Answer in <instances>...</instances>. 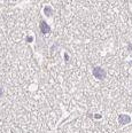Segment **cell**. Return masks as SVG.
I'll list each match as a JSON object with an SVG mask.
<instances>
[{
	"label": "cell",
	"instance_id": "cell-4",
	"mask_svg": "<svg viewBox=\"0 0 132 133\" xmlns=\"http://www.w3.org/2000/svg\"><path fill=\"white\" fill-rule=\"evenodd\" d=\"M44 10H45V14H46L47 16H52V15H53V10H52V8H51V7L46 6Z\"/></svg>",
	"mask_w": 132,
	"mask_h": 133
},
{
	"label": "cell",
	"instance_id": "cell-3",
	"mask_svg": "<svg viewBox=\"0 0 132 133\" xmlns=\"http://www.w3.org/2000/svg\"><path fill=\"white\" fill-rule=\"evenodd\" d=\"M118 119H120V123L121 124H126V123H130V117L126 115H121L120 117H118Z\"/></svg>",
	"mask_w": 132,
	"mask_h": 133
},
{
	"label": "cell",
	"instance_id": "cell-2",
	"mask_svg": "<svg viewBox=\"0 0 132 133\" xmlns=\"http://www.w3.org/2000/svg\"><path fill=\"white\" fill-rule=\"evenodd\" d=\"M40 31H42L44 35H47V33L51 31V29H49L48 24L46 23L45 21H42V22H40Z\"/></svg>",
	"mask_w": 132,
	"mask_h": 133
},
{
	"label": "cell",
	"instance_id": "cell-5",
	"mask_svg": "<svg viewBox=\"0 0 132 133\" xmlns=\"http://www.w3.org/2000/svg\"><path fill=\"white\" fill-rule=\"evenodd\" d=\"M2 95V88H0V96Z\"/></svg>",
	"mask_w": 132,
	"mask_h": 133
},
{
	"label": "cell",
	"instance_id": "cell-1",
	"mask_svg": "<svg viewBox=\"0 0 132 133\" xmlns=\"http://www.w3.org/2000/svg\"><path fill=\"white\" fill-rule=\"evenodd\" d=\"M93 75H94V77L98 79H103L104 77H106V72H104V70L102 68H100V66H95V68L93 69Z\"/></svg>",
	"mask_w": 132,
	"mask_h": 133
},
{
	"label": "cell",
	"instance_id": "cell-6",
	"mask_svg": "<svg viewBox=\"0 0 132 133\" xmlns=\"http://www.w3.org/2000/svg\"><path fill=\"white\" fill-rule=\"evenodd\" d=\"M131 64H132V62H131Z\"/></svg>",
	"mask_w": 132,
	"mask_h": 133
}]
</instances>
